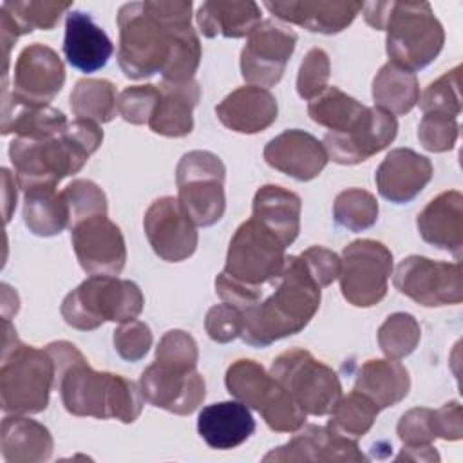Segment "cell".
<instances>
[{"label": "cell", "instance_id": "obj_41", "mask_svg": "<svg viewBox=\"0 0 463 463\" xmlns=\"http://www.w3.org/2000/svg\"><path fill=\"white\" fill-rule=\"evenodd\" d=\"M72 4L71 2H43V0H29V2H18V0H7L2 4L0 9L7 11L11 18L20 25L24 34L33 33L34 29L51 31L60 22L61 14L69 11Z\"/></svg>", "mask_w": 463, "mask_h": 463}, {"label": "cell", "instance_id": "obj_25", "mask_svg": "<svg viewBox=\"0 0 463 463\" xmlns=\"http://www.w3.org/2000/svg\"><path fill=\"white\" fill-rule=\"evenodd\" d=\"M114 45L89 13L71 11L65 18L63 54L80 72H96L107 65Z\"/></svg>", "mask_w": 463, "mask_h": 463}, {"label": "cell", "instance_id": "obj_39", "mask_svg": "<svg viewBox=\"0 0 463 463\" xmlns=\"http://www.w3.org/2000/svg\"><path fill=\"white\" fill-rule=\"evenodd\" d=\"M333 217L349 232H364L378 219V201L364 188H347L336 195Z\"/></svg>", "mask_w": 463, "mask_h": 463}, {"label": "cell", "instance_id": "obj_27", "mask_svg": "<svg viewBox=\"0 0 463 463\" xmlns=\"http://www.w3.org/2000/svg\"><path fill=\"white\" fill-rule=\"evenodd\" d=\"M157 87L161 98L148 119L150 130L166 137L188 136L194 128V109L201 99L199 83L163 80Z\"/></svg>", "mask_w": 463, "mask_h": 463}, {"label": "cell", "instance_id": "obj_2", "mask_svg": "<svg viewBox=\"0 0 463 463\" xmlns=\"http://www.w3.org/2000/svg\"><path fill=\"white\" fill-rule=\"evenodd\" d=\"M54 360V389L67 412L81 418H116L132 423L143 411L145 398L132 380L94 371L80 349L65 340L45 345Z\"/></svg>", "mask_w": 463, "mask_h": 463}, {"label": "cell", "instance_id": "obj_22", "mask_svg": "<svg viewBox=\"0 0 463 463\" xmlns=\"http://www.w3.org/2000/svg\"><path fill=\"white\" fill-rule=\"evenodd\" d=\"M432 174L434 168L429 157L412 148H394L376 168L374 183L383 199L403 204L427 186Z\"/></svg>", "mask_w": 463, "mask_h": 463}, {"label": "cell", "instance_id": "obj_21", "mask_svg": "<svg viewBox=\"0 0 463 463\" xmlns=\"http://www.w3.org/2000/svg\"><path fill=\"white\" fill-rule=\"evenodd\" d=\"M282 447L264 456V461H364L354 439L344 438L327 427L302 425Z\"/></svg>", "mask_w": 463, "mask_h": 463}, {"label": "cell", "instance_id": "obj_24", "mask_svg": "<svg viewBox=\"0 0 463 463\" xmlns=\"http://www.w3.org/2000/svg\"><path fill=\"white\" fill-rule=\"evenodd\" d=\"M219 121L239 134H257L271 127L279 114L275 96L262 87L244 85L230 92L217 107Z\"/></svg>", "mask_w": 463, "mask_h": 463}, {"label": "cell", "instance_id": "obj_19", "mask_svg": "<svg viewBox=\"0 0 463 463\" xmlns=\"http://www.w3.org/2000/svg\"><path fill=\"white\" fill-rule=\"evenodd\" d=\"M76 259L89 275H119L127 262L125 237L107 215L90 217L71 228Z\"/></svg>", "mask_w": 463, "mask_h": 463}, {"label": "cell", "instance_id": "obj_20", "mask_svg": "<svg viewBox=\"0 0 463 463\" xmlns=\"http://www.w3.org/2000/svg\"><path fill=\"white\" fill-rule=\"evenodd\" d=\"M264 159L271 168L297 181H311L326 168L329 157L315 136L289 128L268 141Z\"/></svg>", "mask_w": 463, "mask_h": 463}, {"label": "cell", "instance_id": "obj_15", "mask_svg": "<svg viewBox=\"0 0 463 463\" xmlns=\"http://www.w3.org/2000/svg\"><path fill=\"white\" fill-rule=\"evenodd\" d=\"M297 33L273 20L260 22L241 51V74L255 87H273L280 81L295 51Z\"/></svg>", "mask_w": 463, "mask_h": 463}, {"label": "cell", "instance_id": "obj_12", "mask_svg": "<svg viewBox=\"0 0 463 463\" xmlns=\"http://www.w3.org/2000/svg\"><path fill=\"white\" fill-rule=\"evenodd\" d=\"M392 275L391 250L373 239H358L342 251L340 289L344 298L356 307H371L387 295Z\"/></svg>", "mask_w": 463, "mask_h": 463}, {"label": "cell", "instance_id": "obj_9", "mask_svg": "<svg viewBox=\"0 0 463 463\" xmlns=\"http://www.w3.org/2000/svg\"><path fill=\"white\" fill-rule=\"evenodd\" d=\"M226 168L208 150L186 152L175 168L177 199L195 226H212L224 215Z\"/></svg>", "mask_w": 463, "mask_h": 463}, {"label": "cell", "instance_id": "obj_13", "mask_svg": "<svg viewBox=\"0 0 463 463\" xmlns=\"http://www.w3.org/2000/svg\"><path fill=\"white\" fill-rule=\"evenodd\" d=\"M394 288L425 307L459 304L463 300L461 262L432 260L421 255L403 259L392 277Z\"/></svg>", "mask_w": 463, "mask_h": 463}, {"label": "cell", "instance_id": "obj_1", "mask_svg": "<svg viewBox=\"0 0 463 463\" xmlns=\"http://www.w3.org/2000/svg\"><path fill=\"white\" fill-rule=\"evenodd\" d=\"M192 2H130L118 11V63L130 80L161 72L166 81H190L201 61V42L192 27Z\"/></svg>", "mask_w": 463, "mask_h": 463}, {"label": "cell", "instance_id": "obj_38", "mask_svg": "<svg viewBox=\"0 0 463 463\" xmlns=\"http://www.w3.org/2000/svg\"><path fill=\"white\" fill-rule=\"evenodd\" d=\"M378 412L380 409L369 396L358 391H351L347 396H340V400L329 412L331 418L327 421V429L356 441L358 438L367 434Z\"/></svg>", "mask_w": 463, "mask_h": 463}, {"label": "cell", "instance_id": "obj_51", "mask_svg": "<svg viewBox=\"0 0 463 463\" xmlns=\"http://www.w3.org/2000/svg\"><path fill=\"white\" fill-rule=\"evenodd\" d=\"M432 425L436 438L456 441L463 436V409L459 402H447L443 407L434 411Z\"/></svg>", "mask_w": 463, "mask_h": 463}, {"label": "cell", "instance_id": "obj_33", "mask_svg": "<svg viewBox=\"0 0 463 463\" xmlns=\"http://www.w3.org/2000/svg\"><path fill=\"white\" fill-rule=\"evenodd\" d=\"M67 118L54 107H27L14 103L7 90L2 89V134L18 137L43 139L60 134L67 127Z\"/></svg>", "mask_w": 463, "mask_h": 463}, {"label": "cell", "instance_id": "obj_26", "mask_svg": "<svg viewBox=\"0 0 463 463\" xmlns=\"http://www.w3.org/2000/svg\"><path fill=\"white\" fill-rule=\"evenodd\" d=\"M421 239L439 250L450 251L458 260L463 248V195L447 190L436 195L416 219Z\"/></svg>", "mask_w": 463, "mask_h": 463}, {"label": "cell", "instance_id": "obj_3", "mask_svg": "<svg viewBox=\"0 0 463 463\" xmlns=\"http://www.w3.org/2000/svg\"><path fill=\"white\" fill-rule=\"evenodd\" d=\"M320 286L300 255L286 257L280 275L266 282L257 298L241 311V338L253 347L300 333L320 307Z\"/></svg>", "mask_w": 463, "mask_h": 463}, {"label": "cell", "instance_id": "obj_45", "mask_svg": "<svg viewBox=\"0 0 463 463\" xmlns=\"http://www.w3.org/2000/svg\"><path fill=\"white\" fill-rule=\"evenodd\" d=\"M161 98L157 85H134L118 94V112L132 125H145L152 118Z\"/></svg>", "mask_w": 463, "mask_h": 463}, {"label": "cell", "instance_id": "obj_53", "mask_svg": "<svg viewBox=\"0 0 463 463\" xmlns=\"http://www.w3.org/2000/svg\"><path fill=\"white\" fill-rule=\"evenodd\" d=\"M398 461L402 459H409V461H439V454L436 452V449L429 443V445H414V447H405L402 449V452L396 456Z\"/></svg>", "mask_w": 463, "mask_h": 463}, {"label": "cell", "instance_id": "obj_36", "mask_svg": "<svg viewBox=\"0 0 463 463\" xmlns=\"http://www.w3.org/2000/svg\"><path fill=\"white\" fill-rule=\"evenodd\" d=\"M71 110L78 119L109 123L118 114L116 87L109 80L83 78L78 80L71 92Z\"/></svg>", "mask_w": 463, "mask_h": 463}, {"label": "cell", "instance_id": "obj_31", "mask_svg": "<svg viewBox=\"0 0 463 463\" xmlns=\"http://www.w3.org/2000/svg\"><path fill=\"white\" fill-rule=\"evenodd\" d=\"M409 371L392 358L364 362L354 378V391L369 396L380 411L400 403L409 394Z\"/></svg>", "mask_w": 463, "mask_h": 463}, {"label": "cell", "instance_id": "obj_17", "mask_svg": "<svg viewBox=\"0 0 463 463\" xmlns=\"http://www.w3.org/2000/svg\"><path fill=\"white\" fill-rule=\"evenodd\" d=\"M396 134V116L380 107H367L351 128L344 132L327 130L322 145L327 157L335 163L358 165L387 148Z\"/></svg>", "mask_w": 463, "mask_h": 463}, {"label": "cell", "instance_id": "obj_35", "mask_svg": "<svg viewBox=\"0 0 463 463\" xmlns=\"http://www.w3.org/2000/svg\"><path fill=\"white\" fill-rule=\"evenodd\" d=\"M420 98V85L414 72L387 61L373 80V99L376 107L392 116H405Z\"/></svg>", "mask_w": 463, "mask_h": 463}, {"label": "cell", "instance_id": "obj_37", "mask_svg": "<svg viewBox=\"0 0 463 463\" xmlns=\"http://www.w3.org/2000/svg\"><path fill=\"white\" fill-rule=\"evenodd\" d=\"M365 109V105L347 96L338 87H326L320 94L309 99L307 114L315 123L331 132H344L360 119Z\"/></svg>", "mask_w": 463, "mask_h": 463}, {"label": "cell", "instance_id": "obj_16", "mask_svg": "<svg viewBox=\"0 0 463 463\" xmlns=\"http://www.w3.org/2000/svg\"><path fill=\"white\" fill-rule=\"evenodd\" d=\"M65 83L61 58L43 43L27 45L16 58L9 98L27 107H47ZM7 90V80H4Z\"/></svg>", "mask_w": 463, "mask_h": 463}, {"label": "cell", "instance_id": "obj_48", "mask_svg": "<svg viewBox=\"0 0 463 463\" xmlns=\"http://www.w3.org/2000/svg\"><path fill=\"white\" fill-rule=\"evenodd\" d=\"M432 416H434V411L425 407H416L402 414L396 425V434L402 439V443L405 447L432 443L436 439Z\"/></svg>", "mask_w": 463, "mask_h": 463}, {"label": "cell", "instance_id": "obj_32", "mask_svg": "<svg viewBox=\"0 0 463 463\" xmlns=\"http://www.w3.org/2000/svg\"><path fill=\"white\" fill-rule=\"evenodd\" d=\"M197 25L206 38H244L262 20L260 7L255 2L210 0L199 5Z\"/></svg>", "mask_w": 463, "mask_h": 463}, {"label": "cell", "instance_id": "obj_7", "mask_svg": "<svg viewBox=\"0 0 463 463\" xmlns=\"http://www.w3.org/2000/svg\"><path fill=\"white\" fill-rule=\"evenodd\" d=\"M139 286L114 275H90L61 302L63 320L80 331H92L103 322H128L143 311Z\"/></svg>", "mask_w": 463, "mask_h": 463}, {"label": "cell", "instance_id": "obj_52", "mask_svg": "<svg viewBox=\"0 0 463 463\" xmlns=\"http://www.w3.org/2000/svg\"><path fill=\"white\" fill-rule=\"evenodd\" d=\"M16 184L14 177L11 175V172L7 168H2V201H4V221L9 222L13 210L16 206Z\"/></svg>", "mask_w": 463, "mask_h": 463}, {"label": "cell", "instance_id": "obj_46", "mask_svg": "<svg viewBox=\"0 0 463 463\" xmlns=\"http://www.w3.org/2000/svg\"><path fill=\"white\" fill-rule=\"evenodd\" d=\"M329 56L324 49L313 47L306 52L297 76V92L302 99H313L327 87L329 80Z\"/></svg>", "mask_w": 463, "mask_h": 463}, {"label": "cell", "instance_id": "obj_28", "mask_svg": "<svg viewBox=\"0 0 463 463\" xmlns=\"http://www.w3.org/2000/svg\"><path fill=\"white\" fill-rule=\"evenodd\" d=\"M197 430L208 447L228 450L242 445L253 434L255 420L242 402H219L203 407Z\"/></svg>", "mask_w": 463, "mask_h": 463}, {"label": "cell", "instance_id": "obj_34", "mask_svg": "<svg viewBox=\"0 0 463 463\" xmlns=\"http://www.w3.org/2000/svg\"><path fill=\"white\" fill-rule=\"evenodd\" d=\"M24 222L34 235L52 237L69 228V206L56 186H36L24 192Z\"/></svg>", "mask_w": 463, "mask_h": 463}, {"label": "cell", "instance_id": "obj_8", "mask_svg": "<svg viewBox=\"0 0 463 463\" xmlns=\"http://www.w3.org/2000/svg\"><path fill=\"white\" fill-rule=\"evenodd\" d=\"M228 392L255 409L275 432H295L306 421V411L255 360H235L224 376Z\"/></svg>", "mask_w": 463, "mask_h": 463}, {"label": "cell", "instance_id": "obj_49", "mask_svg": "<svg viewBox=\"0 0 463 463\" xmlns=\"http://www.w3.org/2000/svg\"><path fill=\"white\" fill-rule=\"evenodd\" d=\"M208 336L217 344H228L242 333V315L232 304H217L208 309L204 318Z\"/></svg>", "mask_w": 463, "mask_h": 463}, {"label": "cell", "instance_id": "obj_18", "mask_svg": "<svg viewBox=\"0 0 463 463\" xmlns=\"http://www.w3.org/2000/svg\"><path fill=\"white\" fill-rule=\"evenodd\" d=\"M143 228L154 253L166 262H181L197 248V230L177 197L156 199L145 212Z\"/></svg>", "mask_w": 463, "mask_h": 463}, {"label": "cell", "instance_id": "obj_5", "mask_svg": "<svg viewBox=\"0 0 463 463\" xmlns=\"http://www.w3.org/2000/svg\"><path fill=\"white\" fill-rule=\"evenodd\" d=\"M364 18L376 31H385V51L392 63L414 72L441 52L445 31L429 2H369Z\"/></svg>", "mask_w": 463, "mask_h": 463}, {"label": "cell", "instance_id": "obj_50", "mask_svg": "<svg viewBox=\"0 0 463 463\" xmlns=\"http://www.w3.org/2000/svg\"><path fill=\"white\" fill-rule=\"evenodd\" d=\"M307 271L320 288H327L340 275L342 259L324 246H309L300 253Z\"/></svg>", "mask_w": 463, "mask_h": 463}, {"label": "cell", "instance_id": "obj_47", "mask_svg": "<svg viewBox=\"0 0 463 463\" xmlns=\"http://www.w3.org/2000/svg\"><path fill=\"white\" fill-rule=\"evenodd\" d=\"M114 349L116 353L127 362H137L145 358L152 345V331L141 320H128L123 322L114 331Z\"/></svg>", "mask_w": 463, "mask_h": 463}, {"label": "cell", "instance_id": "obj_42", "mask_svg": "<svg viewBox=\"0 0 463 463\" xmlns=\"http://www.w3.org/2000/svg\"><path fill=\"white\" fill-rule=\"evenodd\" d=\"M61 194L69 206V230L90 217L107 215V195L96 183L89 179L72 181L61 190Z\"/></svg>", "mask_w": 463, "mask_h": 463}, {"label": "cell", "instance_id": "obj_43", "mask_svg": "<svg viewBox=\"0 0 463 463\" xmlns=\"http://www.w3.org/2000/svg\"><path fill=\"white\" fill-rule=\"evenodd\" d=\"M459 71L456 65L443 76L427 85L420 94L418 103L423 112H443L458 118L461 112V94H459Z\"/></svg>", "mask_w": 463, "mask_h": 463}, {"label": "cell", "instance_id": "obj_10", "mask_svg": "<svg viewBox=\"0 0 463 463\" xmlns=\"http://www.w3.org/2000/svg\"><path fill=\"white\" fill-rule=\"evenodd\" d=\"M271 376L311 416H326L342 396L338 374L309 351L293 347L271 364Z\"/></svg>", "mask_w": 463, "mask_h": 463}, {"label": "cell", "instance_id": "obj_30", "mask_svg": "<svg viewBox=\"0 0 463 463\" xmlns=\"http://www.w3.org/2000/svg\"><path fill=\"white\" fill-rule=\"evenodd\" d=\"M253 215L288 248L300 232V197L279 184H264L253 197Z\"/></svg>", "mask_w": 463, "mask_h": 463}, {"label": "cell", "instance_id": "obj_44", "mask_svg": "<svg viewBox=\"0 0 463 463\" xmlns=\"http://www.w3.org/2000/svg\"><path fill=\"white\" fill-rule=\"evenodd\" d=\"M459 132L458 118L443 112H423L418 125V139L429 152H447L456 145Z\"/></svg>", "mask_w": 463, "mask_h": 463}, {"label": "cell", "instance_id": "obj_4", "mask_svg": "<svg viewBox=\"0 0 463 463\" xmlns=\"http://www.w3.org/2000/svg\"><path fill=\"white\" fill-rule=\"evenodd\" d=\"M101 141L103 130L89 119H74L52 137L13 139L9 157L18 186L24 192L36 186H56L63 177L80 172Z\"/></svg>", "mask_w": 463, "mask_h": 463}, {"label": "cell", "instance_id": "obj_14", "mask_svg": "<svg viewBox=\"0 0 463 463\" xmlns=\"http://www.w3.org/2000/svg\"><path fill=\"white\" fill-rule=\"evenodd\" d=\"M139 391L154 407L186 416L206 396V385L195 365L156 358L139 376Z\"/></svg>", "mask_w": 463, "mask_h": 463}, {"label": "cell", "instance_id": "obj_40", "mask_svg": "<svg viewBox=\"0 0 463 463\" xmlns=\"http://www.w3.org/2000/svg\"><path fill=\"white\" fill-rule=\"evenodd\" d=\"M421 329L411 313H392L378 327V345L387 358L409 356L420 344Z\"/></svg>", "mask_w": 463, "mask_h": 463}, {"label": "cell", "instance_id": "obj_23", "mask_svg": "<svg viewBox=\"0 0 463 463\" xmlns=\"http://www.w3.org/2000/svg\"><path fill=\"white\" fill-rule=\"evenodd\" d=\"M264 7L282 22L300 25L311 33L336 34L356 18L364 4L351 0H289L264 2Z\"/></svg>", "mask_w": 463, "mask_h": 463}, {"label": "cell", "instance_id": "obj_11", "mask_svg": "<svg viewBox=\"0 0 463 463\" xmlns=\"http://www.w3.org/2000/svg\"><path fill=\"white\" fill-rule=\"evenodd\" d=\"M286 246L255 217L233 233L222 273L244 286H260L277 279L286 262Z\"/></svg>", "mask_w": 463, "mask_h": 463}, {"label": "cell", "instance_id": "obj_29", "mask_svg": "<svg viewBox=\"0 0 463 463\" xmlns=\"http://www.w3.org/2000/svg\"><path fill=\"white\" fill-rule=\"evenodd\" d=\"M49 429L25 414H9L2 421L0 449L7 463H38L52 454Z\"/></svg>", "mask_w": 463, "mask_h": 463}, {"label": "cell", "instance_id": "obj_6", "mask_svg": "<svg viewBox=\"0 0 463 463\" xmlns=\"http://www.w3.org/2000/svg\"><path fill=\"white\" fill-rule=\"evenodd\" d=\"M54 389V360L47 349L25 345L4 318L0 402L5 414H36L47 409Z\"/></svg>", "mask_w": 463, "mask_h": 463}]
</instances>
